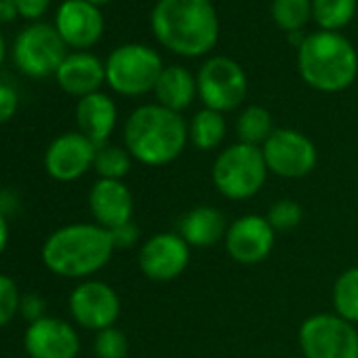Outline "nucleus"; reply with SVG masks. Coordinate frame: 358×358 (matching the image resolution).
Returning a JSON list of instances; mask_svg holds the SVG:
<instances>
[{"instance_id": "423d86ee", "label": "nucleus", "mask_w": 358, "mask_h": 358, "mask_svg": "<svg viewBox=\"0 0 358 358\" xmlns=\"http://www.w3.org/2000/svg\"><path fill=\"white\" fill-rule=\"evenodd\" d=\"M162 70V59L152 47L129 43L106 59V83L122 97H139L154 91Z\"/></svg>"}, {"instance_id": "4468645a", "label": "nucleus", "mask_w": 358, "mask_h": 358, "mask_svg": "<svg viewBox=\"0 0 358 358\" xmlns=\"http://www.w3.org/2000/svg\"><path fill=\"white\" fill-rule=\"evenodd\" d=\"M97 145L80 131H70L55 137L45 152V171L62 184L76 182L93 169Z\"/></svg>"}, {"instance_id": "4c0bfd02", "label": "nucleus", "mask_w": 358, "mask_h": 358, "mask_svg": "<svg viewBox=\"0 0 358 358\" xmlns=\"http://www.w3.org/2000/svg\"><path fill=\"white\" fill-rule=\"evenodd\" d=\"M5 57H7V45H5V38H3V34H0V66H3Z\"/></svg>"}, {"instance_id": "ddd939ff", "label": "nucleus", "mask_w": 358, "mask_h": 358, "mask_svg": "<svg viewBox=\"0 0 358 358\" xmlns=\"http://www.w3.org/2000/svg\"><path fill=\"white\" fill-rule=\"evenodd\" d=\"M276 245V232L266 215L247 213L228 224L224 238L226 253L232 262L243 266H257L266 262Z\"/></svg>"}, {"instance_id": "2f4dec72", "label": "nucleus", "mask_w": 358, "mask_h": 358, "mask_svg": "<svg viewBox=\"0 0 358 358\" xmlns=\"http://www.w3.org/2000/svg\"><path fill=\"white\" fill-rule=\"evenodd\" d=\"M20 108V95L13 87L0 83V124L9 122Z\"/></svg>"}, {"instance_id": "58836bf2", "label": "nucleus", "mask_w": 358, "mask_h": 358, "mask_svg": "<svg viewBox=\"0 0 358 358\" xmlns=\"http://www.w3.org/2000/svg\"><path fill=\"white\" fill-rule=\"evenodd\" d=\"M87 3H91V5H95V7H99V5H108V3H112V0H87Z\"/></svg>"}, {"instance_id": "cd10ccee", "label": "nucleus", "mask_w": 358, "mask_h": 358, "mask_svg": "<svg viewBox=\"0 0 358 358\" xmlns=\"http://www.w3.org/2000/svg\"><path fill=\"white\" fill-rule=\"evenodd\" d=\"M266 220L274 232H291L303 222V207L293 199H280L268 209Z\"/></svg>"}, {"instance_id": "1a4fd4ad", "label": "nucleus", "mask_w": 358, "mask_h": 358, "mask_svg": "<svg viewBox=\"0 0 358 358\" xmlns=\"http://www.w3.org/2000/svg\"><path fill=\"white\" fill-rule=\"evenodd\" d=\"M199 97L205 108L215 112H232L247 97V74L230 57L207 59L196 74Z\"/></svg>"}, {"instance_id": "c85d7f7f", "label": "nucleus", "mask_w": 358, "mask_h": 358, "mask_svg": "<svg viewBox=\"0 0 358 358\" xmlns=\"http://www.w3.org/2000/svg\"><path fill=\"white\" fill-rule=\"evenodd\" d=\"M93 352H95L97 358H127V354H129V339L116 327L103 329V331L95 333Z\"/></svg>"}, {"instance_id": "39448f33", "label": "nucleus", "mask_w": 358, "mask_h": 358, "mask_svg": "<svg viewBox=\"0 0 358 358\" xmlns=\"http://www.w3.org/2000/svg\"><path fill=\"white\" fill-rule=\"evenodd\" d=\"M270 171L257 145L232 143L222 150L211 166V182L228 201H249L262 192Z\"/></svg>"}, {"instance_id": "9d476101", "label": "nucleus", "mask_w": 358, "mask_h": 358, "mask_svg": "<svg viewBox=\"0 0 358 358\" xmlns=\"http://www.w3.org/2000/svg\"><path fill=\"white\" fill-rule=\"evenodd\" d=\"M268 171L280 179H303L318 164L314 141L295 129H274L262 145Z\"/></svg>"}, {"instance_id": "f3484780", "label": "nucleus", "mask_w": 358, "mask_h": 358, "mask_svg": "<svg viewBox=\"0 0 358 358\" xmlns=\"http://www.w3.org/2000/svg\"><path fill=\"white\" fill-rule=\"evenodd\" d=\"M89 211L97 226L114 230L133 222L135 199L124 182L118 179H97L89 190Z\"/></svg>"}, {"instance_id": "473e14b6", "label": "nucleus", "mask_w": 358, "mask_h": 358, "mask_svg": "<svg viewBox=\"0 0 358 358\" xmlns=\"http://www.w3.org/2000/svg\"><path fill=\"white\" fill-rule=\"evenodd\" d=\"M110 234H112V241H114L116 249H129V247L137 245V241H139V228L135 226V222L118 226V228L110 230Z\"/></svg>"}, {"instance_id": "393cba45", "label": "nucleus", "mask_w": 358, "mask_h": 358, "mask_svg": "<svg viewBox=\"0 0 358 358\" xmlns=\"http://www.w3.org/2000/svg\"><path fill=\"white\" fill-rule=\"evenodd\" d=\"M356 15V0H312V17L324 32H339Z\"/></svg>"}, {"instance_id": "0eeeda50", "label": "nucleus", "mask_w": 358, "mask_h": 358, "mask_svg": "<svg viewBox=\"0 0 358 358\" xmlns=\"http://www.w3.org/2000/svg\"><path fill=\"white\" fill-rule=\"evenodd\" d=\"M303 358H358V329L335 312L308 316L297 331Z\"/></svg>"}, {"instance_id": "bb28decb", "label": "nucleus", "mask_w": 358, "mask_h": 358, "mask_svg": "<svg viewBox=\"0 0 358 358\" xmlns=\"http://www.w3.org/2000/svg\"><path fill=\"white\" fill-rule=\"evenodd\" d=\"M270 13L285 32H299L312 17V0H272Z\"/></svg>"}, {"instance_id": "a878e982", "label": "nucleus", "mask_w": 358, "mask_h": 358, "mask_svg": "<svg viewBox=\"0 0 358 358\" xmlns=\"http://www.w3.org/2000/svg\"><path fill=\"white\" fill-rule=\"evenodd\" d=\"M131 166H133V156L124 145L106 143L97 148L93 171L97 173L99 179H118V182H122L129 175Z\"/></svg>"}, {"instance_id": "72a5a7b5", "label": "nucleus", "mask_w": 358, "mask_h": 358, "mask_svg": "<svg viewBox=\"0 0 358 358\" xmlns=\"http://www.w3.org/2000/svg\"><path fill=\"white\" fill-rule=\"evenodd\" d=\"M17 11H20V17L24 20H41L49 5H51V0H13Z\"/></svg>"}, {"instance_id": "412c9836", "label": "nucleus", "mask_w": 358, "mask_h": 358, "mask_svg": "<svg viewBox=\"0 0 358 358\" xmlns=\"http://www.w3.org/2000/svg\"><path fill=\"white\" fill-rule=\"evenodd\" d=\"M154 95L158 106L182 114L199 97L196 76H192L184 66H169L162 70L154 87Z\"/></svg>"}, {"instance_id": "5701e85b", "label": "nucleus", "mask_w": 358, "mask_h": 358, "mask_svg": "<svg viewBox=\"0 0 358 358\" xmlns=\"http://www.w3.org/2000/svg\"><path fill=\"white\" fill-rule=\"evenodd\" d=\"M331 303L339 318L358 324V266L345 268L335 278L331 289Z\"/></svg>"}, {"instance_id": "6e6552de", "label": "nucleus", "mask_w": 358, "mask_h": 358, "mask_svg": "<svg viewBox=\"0 0 358 358\" xmlns=\"http://www.w3.org/2000/svg\"><path fill=\"white\" fill-rule=\"evenodd\" d=\"M66 57V43L55 26L49 24L28 26L17 34L13 45V62L17 70L30 78L55 76Z\"/></svg>"}, {"instance_id": "a211bd4d", "label": "nucleus", "mask_w": 358, "mask_h": 358, "mask_svg": "<svg viewBox=\"0 0 358 358\" xmlns=\"http://www.w3.org/2000/svg\"><path fill=\"white\" fill-rule=\"evenodd\" d=\"M55 80L64 93L83 99L97 93L106 83V64H101V59L93 53L76 51L64 59L55 72Z\"/></svg>"}, {"instance_id": "4be33fe9", "label": "nucleus", "mask_w": 358, "mask_h": 358, "mask_svg": "<svg viewBox=\"0 0 358 358\" xmlns=\"http://www.w3.org/2000/svg\"><path fill=\"white\" fill-rule=\"evenodd\" d=\"M188 139L201 152L217 150L226 139V120L222 112L203 108L188 122Z\"/></svg>"}, {"instance_id": "dca6fc26", "label": "nucleus", "mask_w": 358, "mask_h": 358, "mask_svg": "<svg viewBox=\"0 0 358 358\" xmlns=\"http://www.w3.org/2000/svg\"><path fill=\"white\" fill-rule=\"evenodd\" d=\"M55 30L66 47L87 51L103 34V15L87 0H64L55 15Z\"/></svg>"}, {"instance_id": "e433bc0d", "label": "nucleus", "mask_w": 358, "mask_h": 358, "mask_svg": "<svg viewBox=\"0 0 358 358\" xmlns=\"http://www.w3.org/2000/svg\"><path fill=\"white\" fill-rule=\"evenodd\" d=\"M9 238H11V228H9V217H5L0 213V255H3L9 247Z\"/></svg>"}, {"instance_id": "b1692460", "label": "nucleus", "mask_w": 358, "mask_h": 358, "mask_svg": "<svg viewBox=\"0 0 358 358\" xmlns=\"http://www.w3.org/2000/svg\"><path fill=\"white\" fill-rule=\"evenodd\" d=\"M236 137L241 143L262 148L268 137L274 133L272 114L264 106H249L236 118Z\"/></svg>"}, {"instance_id": "7ed1b4c3", "label": "nucleus", "mask_w": 358, "mask_h": 358, "mask_svg": "<svg viewBox=\"0 0 358 358\" xmlns=\"http://www.w3.org/2000/svg\"><path fill=\"white\" fill-rule=\"evenodd\" d=\"M124 148L145 166H166L184 154L188 145V122L182 114L158 103L135 108L122 129Z\"/></svg>"}, {"instance_id": "6ab92c4d", "label": "nucleus", "mask_w": 358, "mask_h": 358, "mask_svg": "<svg viewBox=\"0 0 358 358\" xmlns=\"http://www.w3.org/2000/svg\"><path fill=\"white\" fill-rule=\"evenodd\" d=\"M175 232L192 249H209L226 238L228 222L217 207L199 205L179 217Z\"/></svg>"}, {"instance_id": "f704fd0d", "label": "nucleus", "mask_w": 358, "mask_h": 358, "mask_svg": "<svg viewBox=\"0 0 358 358\" xmlns=\"http://www.w3.org/2000/svg\"><path fill=\"white\" fill-rule=\"evenodd\" d=\"M20 209V199L13 190H0V213L9 217V213H15Z\"/></svg>"}, {"instance_id": "c9c22d12", "label": "nucleus", "mask_w": 358, "mask_h": 358, "mask_svg": "<svg viewBox=\"0 0 358 358\" xmlns=\"http://www.w3.org/2000/svg\"><path fill=\"white\" fill-rule=\"evenodd\" d=\"M20 17L13 0H0V24H11Z\"/></svg>"}, {"instance_id": "20e7f679", "label": "nucleus", "mask_w": 358, "mask_h": 358, "mask_svg": "<svg viewBox=\"0 0 358 358\" xmlns=\"http://www.w3.org/2000/svg\"><path fill=\"white\" fill-rule=\"evenodd\" d=\"M301 80L320 93H339L358 76V53L339 32L318 30L301 38L297 49Z\"/></svg>"}, {"instance_id": "7c9ffc66", "label": "nucleus", "mask_w": 358, "mask_h": 358, "mask_svg": "<svg viewBox=\"0 0 358 358\" xmlns=\"http://www.w3.org/2000/svg\"><path fill=\"white\" fill-rule=\"evenodd\" d=\"M20 316L24 320H28L30 324L45 318L47 316V301L36 295V293H26L22 295V301H20Z\"/></svg>"}, {"instance_id": "9b49d317", "label": "nucleus", "mask_w": 358, "mask_h": 358, "mask_svg": "<svg viewBox=\"0 0 358 358\" xmlns=\"http://www.w3.org/2000/svg\"><path fill=\"white\" fill-rule=\"evenodd\" d=\"M192 259V247L177 232H156L137 253V266L148 280L171 282L182 276Z\"/></svg>"}, {"instance_id": "c756f323", "label": "nucleus", "mask_w": 358, "mask_h": 358, "mask_svg": "<svg viewBox=\"0 0 358 358\" xmlns=\"http://www.w3.org/2000/svg\"><path fill=\"white\" fill-rule=\"evenodd\" d=\"M20 301L22 293L17 282L7 274H0V329L20 314Z\"/></svg>"}, {"instance_id": "2eb2a0df", "label": "nucleus", "mask_w": 358, "mask_h": 358, "mask_svg": "<svg viewBox=\"0 0 358 358\" xmlns=\"http://www.w3.org/2000/svg\"><path fill=\"white\" fill-rule=\"evenodd\" d=\"M24 350L30 358H76L80 352V337L74 324L55 316H45L28 324Z\"/></svg>"}, {"instance_id": "aec40b11", "label": "nucleus", "mask_w": 358, "mask_h": 358, "mask_svg": "<svg viewBox=\"0 0 358 358\" xmlns=\"http://www.w3.org/2000/svg\"><path fill=\"white\" fill-rule=\"evenodd\" d=\"M76 122H78V131L85 137H89L97 148L106 145L118 122V110L114 99L101 91L78 99Z\"/></svg>"}, {"instance_id": "f257e3e1", "label": "nucleus", "mask_w": 358, "mask_h": 358, "mask_svg": "<svg viewBox=\"0 0 358 358\" xmlns=\"http://www.w3.org/2000/svg\"><path fill=\"white\" fill-rule=\"evenodd\" d=\"M150 24L158 43L182 57H201L220 38V17L211 0H158Z\"/></svg>"}, {"instance_id": "f03ea898", "label": "nucleus", "mask_w": 358, "mask_h": 358, "mask_svg": "<svg viewBox=\"0 0 358 358\" xmlns=\"http://www.w3.org/2000/svg\"><path fill=\"white\" fill-rule=\"evenodd\" d=\"M116 247L110 230L93 224H68L47 236L41 249L45 268L62 278L89 280L103 270Z\"/></svg>"}, {"instance_id": "f8f14e48", "label": "nucleus", "mask_w": 358, "mask_h": 358, "mask_svg": "<svg viewBox=\"0 0 358 358\" xmlns=\"http://www.w3.org/2000/svg\"><path fill=\"white\" fill-rule=\"evenodd\" d=\"M72 320L87 331H103L116 324L120 316V297L103 280H80L68 299Z\"/></svg>"}]
</instances>
